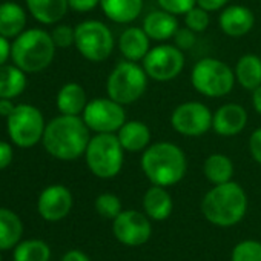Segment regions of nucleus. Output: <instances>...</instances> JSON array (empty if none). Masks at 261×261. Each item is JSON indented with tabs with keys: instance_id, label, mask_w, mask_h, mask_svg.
<instances>
[{
	"instance_id": "nucleus-1",
	"label": "nucleus",
	"mask_w": 261,
	"mask_h": 261,
	"mask_svg": "<svg viewBox=\"0 0 261 261\" xmlns=\"http://www.w3.org/2000/svg\"><path fill=\"white\" fill-rule=\"evenodd\" d=\"M89 130L85 120L79 115L60 114L46 123L42 143L45 151L54 159L72 162L86 152L91 140Z\"/></svg>"
},
{
	"instance_id": "nucleus-2",
	"label": "nucleus",
	"mask_w": 261,
	"mask_h": 261,
	"mask_svg": "<svg viewBox=\"0 0 261 261\" xmlns=\"http://www.w3.org/2000/svg\"><path fill=\"white\" fill-rule=\"evenodd\" d=\"M142 169L152 185L168 188L183 180L188 171V162L180 146L160 142L143 151Z\"/></svg>"
},
{
	"instance_id": "nucleus-3",
	"label": "nucleus",
	"mask_w": 261,
	"mask_h": 261,
	"mask_svg": "<svg viewBox=\"0 0 261 261\" xmlns=\"http://www.w3.org/2000/svg\"><path fill=\"white\" fill-rule=\"evenodd\" d=\"M246 192L238 183L233 181L215 185L201 201V211L206 220L221 227H229L240 223L246 214Z\"/></svg>"
},
{
	"instance_id": "nucleus-4",
	"label": "nucleus",
	"mask_w": 261,
	"mask_h": 261,
	"mask_svg": "<svg viewBox=\"0 0 261 261\" xmlns=\"http://www.w3.org/2000/svg\"><path fill=\"white\" fill-rule=\"evenodd\" d=\"M56 48L51 33L40 28L25 30L11 43V59L27 74H34L46 69L53 63Z\"/></svg>"
},
{
	"instance_id": "nucleus-5",
	"label": "nucleus",
	"mask_w": 261,
	"mask_h": 261,
	"mask_svg": "<svg viewBox=\"0 0 261 261\" xmlns=\"http://www.w3.org/2000/svg\"><path fill=\"white\" fill-rule=\"evenodd\" d=\"M148 74L137 62H121L109 74L106 82L108 97L126 106L136 103L148 88Z\"/></svg>"
},
{
	"instance_id": "nucleus-6",
	"label": "nucleus",
	"mask_w": 261,
	"mask_h": 261,
	"mask_svg": "<svg viewBox=\"0 0 261 261\" xmlns=\"http://www.w3.org/2000/svg\"><path fill=\"white\" fill-rule=\"evenodd\" d=\"M86 165L98 178H114L123 168L124 149L114 134H97L91 137L86 152Z\"/></svg>"
},
{
	"instance_id": "nucleus-7",
	"label": "nucleus",
	"mask_w": 261,
	"mask_h": 261,
	"mask_svg": "<svg viewBox=\"0 0 261 261\" xmlns=\"http://www.w3.org/2000/svg\"><path fill=\"white\" fill-rule=\"evenodd\" d=\"M191 83L197 92L204 97H224L235 85V72L227 63L206 57L198 60L191 72Z\"/></svg>"
},
{
	"instance_id": "nucleus-8",
	"label": "nucleus",
	"mask_w": 261,
	"mask_h": 261,
	"mask_svg": "<svg viewBox=\"0 0 261 261\" xmlns=\"http://www.w3.org/2000/svg\"><path fill=\"white\" fill-rule=\"evenodd\" d=\"M45 118L39 108L22 103L17 105L7 118V130L11 142L23 149L36 146L43 139Z\"/></svg>"
},
{
	"instance_id": "nucleus-9",
	"label": "nucleus",
	"mask_w": 261,
	"mask_h": 261,
	"mask_svg": "<svg viewBox=\"0 0 261 261\" xmlns=\"http://www.w3.org/2000/svg\"><path fill=\"white\" fill-rule=\"evenodd\" d=\"M74 45L86 60L98 63L111 56L114 49V37L103 22L85 20L75 27Z\"/></svg>"
},
{
	"instance_id": "nucleus-10",
	"label": "nucleus",
	"mask_w": 261,
	"mask_h": 261,
	"mask_svg": "<svg viewBox=\"0 0 261 261\" xmlns=\"http://www.w3.org/2000/svg\"><path fill=\"white\" fill-rule=\"evenodd\" d=\"M82 118L86 126L97 134H114L126 123V112L123 105L112 98H94L88 101Z\"/></svg>"
},
{
	"instance_id": "nucleus-11",
	"label": "nucleus",
	"mask_w": 261,
	"mask_h": 261,
	"mask_svg": "<svg viewBox=\"0 0 261 261\" xmlns=\"http://www.w3.org/2000/svg\"><path fill=\"white\" fill-rule=\"evenodd\" d=\"M143 68L149 79L169 82L180 75L185 68V54L174 45H159L143 59Z\"/></svg>"
},
{
	"instance_id": "nucleus-12",
	"label": "nucleus",
	"mask_w": 261,
	"mask_h": 261,
	"mask_svg": "<svg viewBox=\"0 0 261 261\" xmlns=\"http://www.w3.org/2000/svg\"><path fill=\"white\" fill-rule=\"evenodd\" d=\"M212 112L200 101H186L178 105L172 115L171 124L178 134L186 137H200L212 127Z\"/></svg>"
},
{
	"instance_id": "nucleus-13",
	"label": "nucleus",
	"mask_w": 261,
	"mask_h": 261,
	"mask_svg": "<svg viewBox=\"0 0 261 261\" xmlns=\"http://www.w3.org/2000/svg\"><path fill=\"white\" fill-rule=\"evenodd\" d=\"M112 230L115 238L126 246H142L149 241L152 226L146 214L137 211H121L114 218Z\"/></svg>"
},
{
	"instance_id": "nucleus-14",
	"label": "nucleus",
	"mask_w": 261,
	"mask_h": 261,
	"mask_svg": "<svg viewBox=\"0 0 261 261\" xmlns=\"http://www.w3.org/2000/svg\"><path fill=\"white\" fill-rule=\"evenodd\" d=\"M72 207V194L63 185H51L45 188L37 200V211L46 221L63 220Z\"/></svg>"
},
{
	"instance_id": "nucleus-15",
	"label": "nucleus",
	"mask_w": 261,
	"mask_h": 261,
	"mask_svg": "<svg viewBox=\"0 0 261 261\" xmlns=\"http://www.w3.org/2000/svg\"><path fill=\"white\" fill-rule=\"evenodd\" d=\"M247 124V111L237 103L220 106L212 115V129L221 137H233Z\"/></svg>"
},
{
	"instance_id": "nucleus-16",
	"label": "nucleus",
	"mask_w": 261,
	"mask_h": 261,
	"mask_svg": "<svg viewBox=\"0 0 261 261\" xmlns=\"http://www.w3.org/2000/svg\"><path fill=\"white\" fill-rule=\"evenodd\" d=\"M220 30L229 37H243L255 25L253 13L243 5H230L224 8L218 17Z\"/></svg>"
},
{
	"instance_id": "nucleus-17",
	"label": "nucleus",
	"mask_w": 261,
	"mask_h": 261,
	"mask_svg": "<svg viewBox=\"0 0 261 261\" xmlns=\"http://www.w3.org/2000/svg\"><path fill=\"white\" fill-rule=\"evenodd\" d=\"M149 36L145 33L143 28L130 27L126 28L120 39H118V48L121 56L129 62H139L146 57V54L151 49Z\"/></svg>"
},
{
	"instance_id": "nucleus-18",
	"label": "nucleus",
	"mask_w": 261,
	"mask_h": 261,
	"mask_svg": "<svg viewBox=\"0 0 261 261\" xmlns=\"http://www.w3.org/2000/svg\"><path fill=\"white\" fill-rule=\"evenodd\" d=\"M124 152H142L151 143V129L139 120L126 121L117 134Z\"/></svg>"
},
{
	"instance_id": "nucleus-19",
	"label": "nucleus",
	"mask_w": 261,
	"mask_h": 261,
	"mask_svg": "<svg viewBox=\"0 0 261 261\" xmlns=\"http://www.w3.org/2000/svg\"><path fill=\"white\" fill-rule=\"evenodd\" d=\"M143 30L149 39L157 42H166L175 36L178 31L177 17L168 11H152L143 20Z\"/></svg>"
},
{
	"instance_id": "nucleus-20",
	"label": "nucleus",
	"mask_w": 261,
	"mask_h": 261,
	"mask_svg": "<svg viewBox=\"0 0 261 261\" xmlns=\"http://www.w3.org/2000/svg\"><path fill=\"white\" fill-rule=\"evenodd\" d=\"M25 2L33 17L43 25L59 23L69 8L68 0H25Z\"/></svg>"
},
{
	"instance_id": "nucleus-21",
	"label": "nucleus",
	"mask_w": 261,
	"mask_h": 261,
	"mask_svg": "<svg viewBox=\"0 0 261 261\" xmlns=\"http://www.w3.org/2000/svg\"><path fill=\"white\" fill-rule=\"evenodd\" d=\"M105 16L115 23L134 22L143 10V0H100Z\"/></svg>"
},
{
	"instance_id": "nucleus-22",
	"label": "nucleus",
	"mask_w": 261,
	"mask_h": 261,
	"mask_svg": "<svg viewBox=\"0 0 261 261\" xmlns=\"http://www.w3.org/2000/svg\"><path fill=\"white\" fill-rule=\"evenodd\" d=\"M56 105H57V109L60 111V114H65V115L83 114V111L88 105V97H86L83 86L79 83H74V82L63 85L57 92Z\"/></svg>"
},
{
	"instance_id": "nucleus-23",
	"label": "nucleus",
	"mask_w": 261,
	"mask_h": 261,
	"mask_svg": "<svg viewBox=\"0 0 261 261\" xmlns=\"http://www.w3.org/2000/svg\"><path fill=\"white\" fill-rule=\"evenodd\" d=\"M27 13L16 2L0 4V36L16 39L25 31Z\"/></svg>"
},
{
	"instance_id": "nucleus-24",
	"label": "nucleus",
	"mask_w": 261,
	"mask_h": 261,
	"mask_svg": "<svg viewBox=\"0 0 261 261\" xmlns=\"http://www.w3.org/2000/svg\"><path fill=\"white\" fill-rule=\"evenodd\" d=\"M145 214L157 221L166 220L174 209V201L171 194L163 186H152L146 191L143 197Z\"/></svg>"
},
{
	"instance_id": "nucleus-25",
	"label": "nucleus",
	"mask_w": 261,
	"mask_h": 261,
	"mask_svg": "<svg viewBox=\"0 0 261 261\" xmlns=\"http://www.w3.org/2000/svg\"><path fill=\"white\" fill-rule=\"evenodd\" d=\"M23 223L20 217L7 207H0V250L16 247L22 241Z\"/></svg>"
},
{
	"instance_id": "nucleus-26",
	"label": "nucleus",
	"mask_w": 261,
	"mask_h": 261,
	"mask_svg": "<svg viewBox=\"0 0 261 261\" xmlns=\"http://www.w3.org/2000/svg\"><path fill=\"white\" fill-rule=\"evenodd\" d=\"M27 72L16 65L0 66V98H16L27 88Z\"/></svg>"
},
{
	"instance_id": "nucleus-27",
	"label": "nucleus",
	"mask_w": 261,
	"mask_h": 261,
	"mask_svg": "<svg viewBox=\"0 0 261 261\" xmlns=\"http://www.w3.org/2000/svg\"><path fill=\"white\" fill-rule=\"evenodd\" d=\"M235 79L247 91H255L261 86V59L255 54L240 57L235 66Z\"/></svg>"
},
{
	"instance_id": "nucleus-28",
	"label": "nucleus",
	"mask_w": 261,
	"mask_h": 261,
	"mask_svg": "<svg viewBox=\"0 0 261 261\" xmlns=\"http://www.w3.org/2000/svg\"><path fill=\"white\" fill-rule=\"evenodd\" d=\"M203 172L207 181H211L212 185H223L232 180L233 163L227 155L212 154L204 160Z\"/></svg>"
},
{
	"instance_id": "nucleus-29",
	"label": "nucleus",
	"mask_w": 261,
	"mask_h": 261,
	"mask_svg": "<svg viewBox=\"0 0 261 261\" xmlns=\"http://www.w3.org/2000/svg\"><path fill=\"white\" fill-rule=\"evenodd\" d=\"M14 261H49L51 249L42 240H25L14 247Z\"/></svg>"
},
{
	"instance_id": "nucleus-30",
	"label": "nucleus",
	"mask_w": 261,
	"mask_h": 261,
	"mask_svg": "<svg viewBox=\"0 0 261 261\" xmlns=\"http://www.w3.org/2000/svg\"><path fill=\"white\" fill-rule=\"evenodd\" d=\"M95 211L108 220H114L121 212V201L117 195L105 192L95 198Z\"/></svg>"
},
{
	"instance_id": "nucleus-31",
	"label": "nucleus",
	"mask_w": 261,
	"mask_h": 261,
	"mask_svg": "<svg viewBox=\"0 0 261 261\" xmlns=\"http://www.w3.org/2000/svg\"><path fill=\"white\" fill-rule=\"evenodd\" d=\"M230 261H261V243L253 240L238 243L232 250Z\"/></svg>"
},
{
	"instance_id": "nucleus-32",
	"label": "nucleus",
	"mask_w": 261,
	"mask_h": 261,
	"mask_svg": "<svg viewBox=\"0 0 261 261\" xmlns=\"http://www.w3.org/2000/svg\"><path fill=\"white\" fill-rule=\"evenodd\" d=\"M185 23H186V28H189L191 31L203 33L207 30V27L211 23L209 11H206L197 5L185 14Z\"/></svg>"
},
{
	"instance_id": "nucleus-33",
	"label": "nucleus",
	"mask_w": 261,
	"mask_h": 261,
	"mask_svg": "<svg viewBox=\"0 0 261 261\" xmlns=\"http://www.w3.org/2000/svg\"><path fill=\"white\" fill-rule=\"evenodd\" d=\"M51 37L57 48H69L75 42V28L69 25H57L51 31Z\"/></svg>"
},
{
	"instance_id": "nucleus-34",
	"label": "nucleus",
	"mask_w": 261,
	"mask_h": 261,
	"mask_svg": "<svg viewBox=\"0 0 261 261\" xmlns=\"http://www.w3.org/2000/svg\"><path fill=\"white\" fill-rule=\"evenodd\" d=\"M157 4L163 11H168L174 16H181L197 7V0H157Z\"/></svg>"
},
{
	"instance_id": "nucleus-35",
	"label": "nucleus",
	"mask_w": 261,
	"mask_h": 261,
	"mask_svg": "<svg viewBox=\"0 0 261 261\" xmlns=\"http://www.w3.org/2000/svg\"><path fill=\"white\" fill-rule=\"evenodd\" d=\"M175 39V46L180 48L181 51H186V49H191L195 43V33L191 31L189 28H178V31L175 33L174 36Z\"/></svg>"
},
{
	"instance_id": "nucleus-36",
	"label": "nucleus",
	"mask_w": 261,
	"mask_h": 261,
	"mask_svg": "<svg viewBox=\"0 0 261 261\" xmlns=\"http://www.w3.org/2000/svg\"><path fill=\"white\" fill-rule=\"evenodd\" d=\"M249 149H250V154L253 157V160L261 165V127L255 129L253 133L250 134V139H249Z\"/></svg>"
},
{
	"instance_id": "nucleus-37",
	"label": "nucleus",
	"mask_w": 261,
	"mask_h": 261,
	"mask_svg": "<svg viewBox=\"0 0 261 261\" xmlns=\"http://www.w3.org/2000/svg\"><path fill=\"white\" fill-rule=\"evenodd\" d=\"M13 159H14L13 146L7 142L0 140V171L7 169L11 165Z\"/></svg>"
},
{
	"instance_id": "nucleus-38",
	"label": "nucleus",
	"mask_w": 261,
	"mask_h": 261,
	"mask_svg": "<svg viewBox=\"0 0 261 261\" xmlns=\"http://www.w3.org/2000/svg\"><path fill=\"white\" fill-rule=\"evenodd\" d=\"M68 4L69 8L77 13H88L100 5V0H68Z\"/></svg>"
},
{
	"instance_id": "nucleus-39",
	"label": "nucleus",
	"mask_w": 261,
	"mask_h": 261,
	"mask_svg": "<svg viewBox=\"0 0 261 261\" xmlns=\"http://www.w3.org/2000/svg\"><path fill=\"white\" fill-rule=\"evenodd\" d=\"M227 2L229 0H197V5L212 13V11H220L221 8H224Z\"/></svg>"
},
{
	"instance_id": "nucleus-40",
	"label": "nucleus",
	"mask_w": 261,
	"mask_h": 261,
	"mask_svg": "<svg viewBox=\"0 0 261 261\" xmlns=\"http://www.w3.org/2000/svg\"><path fill=\"white\" fill-rule=\"evenodd\" d=\"M11 57V43L10 39L0 36V66L5 65Z\"/></svg>"
},
{
	"instance_id": "nucleus-41",
	"label": "nucleus",
	"mask_w": 261,
	"mask_h": 261,
	"mask_svg": "<svg viewBox=\"0 0 261 261\" xmlns=\"http://www.w3.org/2000/svg\"><path fill=\"white\" fill-rule=\"evenodd\" d=\"M62 261H91V259L88 258V255L85 252L77 250V249H72V250H68L63 255Z\"/></svg>"
},
{
	"instance_id": "nucleus-42",
	"label": "nucleus",
	"mask_w": 261,
	"mask_h": 261,
	"mask_svg": "<svg viewBox=\"0 0 261 261\" xmlns=\"http://www.w3.org/2000/svg\"><path fill=\"white\" fill-rule=\"evenodd\" d=\"M16 106L17 105H14L13 100H10V98H0V115L8 118L11 115V112L16 109Z\"/></svg>"
},
{
	"instance_id": "nucleus-43",
	"label": "nucleus",
	"mask_w": 261,
	"mask_h": 261,
	"mask_svg": "<svg viewBox=\"0 0 261 261\" xmlns=\"http://www.w3.org/2000/svg\"><path fill=\"white\" fill-rule=\"evenodd\" d=\"M252 105L255 108V111L261 115V86H258L255 91H252Z\"/></svg>"
},
{
	"instance_id": "nucleus-44",
	"label": "nucleus",
	"mask_w": 261,
	"mask_h": 261,
	"mask_svg": "<svg viewBox=\"0 0 261 261\" xmlns=\"http://www.w3.org/2000/svg\"><path fill=\"white\" fill-rule=\"evenodd\" d=\"M0 261H2V255H0Z\"/></svg>"
}]
</instances>
